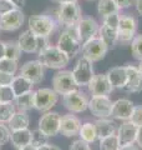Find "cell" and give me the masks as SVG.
I'll return each mask as SVG.
<instances>
[{
  "label": "cell",
  "instance_id": "1",
  "mask_svg": "<svg viewBox=\"0 0 142 150\" xmlns=\"http://www.w3.org/2000/svg\"><path fill=\"white\" fill-rule=\"evenodd\" d=\"M37 59L47 69L63 70L69 65L70 58L56 45H49L46 49L37 54Z\"/></svg>",
  "mask_w": 142,
  "mask_h": 150
},
{
  "label": "cell",
  "instance_id": "2",
  "mask_svg": "<svg viewBox=\"0 0 142 150\" xmlns=\"http://www.w3.org/2000/svg\"><path fill=\"white\" fill-rule=\"evenodd\" d=\"M56 19H58L59 24L64 26V29L76 28V25L82 19L81 8L77 3L60 4L56 10Z\"/></svg>",
  "mask_w": 142,
  "mask_h": 150
},
{
  "label": "cell",
  "instance_id": "3",
  "mask_svg": "<svg viewBox=\"0 0 142 150\" xmlns=\"http://www.w3.org/2000/svg\"><path fill=\"white\" fill-rule=\"evenodd\" d=\"M56 46L69 56V58H74L76 56L80 51H81L82 44L80 43L76 28H67L64 29L60 33V35L56 41Z\"/></svg>",
  "mask_w": 142,
  "mask_h": 150
},
{
  "label": "cell",
  "instance_id": "4",
  "mask_svg": "<svg viewBox=\"0 0 142 150\" xmlns=\"http://www.w3.org/2000/svg\"><path fill=\"white\" fill-rule=\"evenodd\" d=\"M29 30H31L37 36L49 38L56 28V21L51 15L47 14H36L27 19Z\"/></svg>",
  "mask_w": 142,
  "mask_h": 150
},
{
  "label": "cell",
  "instance_id": "5",
  "mask_svg": "<svg viewBox=\"0 0 142 150\" xmlns=\"http://www.w3.org/2000/svg\"><path fill=\"white\" fill-rule=\"evenodd\" d=\"M51 84H53V89L59 95H66V94L79 89L77 84L74 79L72 71H69V70L65 69L58 70V73H55Z\"/></svg>",
  "mask_w": 142,
  "mask_h": 150
},
{
  "label": "cell",
  "instance_id": "6",
  "mask_svg": "<svg viewBox=\"0 0 142 150\" xmlns=\"http://www.w3.org/2000/svg\"><path fill=\"white\" fill-rule=\"evenodd\" d=\"M59 94L53 88H39L35 90V99H34V109L41 112L50 111L58 104Z\"/></svg>",
  "mask_w": 142,
  "mask_h": 150
},
{
  "label": "cell",
  "instance_id": "7",
  "mask_svg": "<svg viewBox=\"0 0 142 150\" xmlns=\"http://www.w3.org/2000/svg\"><path fill=\"white\" fill-rule=\"evenodd\" d=\"M92 64V62H90L87 58H85L82 55L76 60V64L72 69V75L79 88L87 86L91 79L93 78L95 73Z\"/></svg>",
  "mask_w": 142,
  "mask_h": 150
},
{
  "label": "cell",
  "instance_id": "8",
  "mask_svg": "<svg viewBox=\"0 0 142 150\" xmlns=\"http://www.w3.org/2000/svg\"><path fill=\"white\" fill-rule=\"evenodd\" d=\"M107 51H108V46L103 43L98 36L86 41V43L82 44V46H81L82 56L87 58L90 62H92V63H97V62H100V60H102L106 56Z\"/></svg>",
  "mask_w": 142,
  "mask_h": 150
},
{
  "label": "cell",
  "instance_id": "9",
  "mask_svg": "<svg viewBox=\"0 0 142 150\" xmlns=\"http://www.w3.org/2000/svg\"><path fill=\"white\" fill-rule=\"evenodd\" d=\"M137 19L132 14H124L120 18V24H118V41L122 44H131L137 33Z\"/></svg>",
  "mask_w": 142,
  "mask_h": 150
},
{
  "label": "cell",
  "instance_id": "10",
  "mask_svg": "<svg viewBox=\"0 0 142 150\" xmlns=\"http://www.w3.org/2000/svg\"><path fill=\"white\" fill-rule=\"evenodd\" d=\"M89 98L81 90H74L66 95H63L64 106L72 114H80L89 109Z\"/></svg>",
  "mask_w": 142,
  "mask_h": 150
},
{
  "label": "cell",
  "instance_id": "11",
  "mask_svg": "<svg viewBox=\"0 0 142 150\" xmlns=\"http://www.w3.org/2000/svg\"><path fill=\"white\" fill-rule=\"evenodd\" d=\"M60 123H61V115L56 111H46L44 112L37 123L39 128L42 133H45L49 138L56 137L60 131Z\"/></svg>",
  "mask_w": 142,
  "mask_h": 150
},
{
  "label": "cell",
  "instance_id": "12",
  "mask_svg": "<svg viewBox=\"0 0 142 150\" xmlns=\"http://www.w3.org/2000/svg\"><path fill=\"white\" fill-rule=\"evenodd\" d=\"M20 75L25 76L27 80H30L34 85L40 84L44 80L45 75V67L41 64L39 59L36 60H29V62L24 63L20 68Z\"/></svg>",
  "mask_w": 142,
  "mask_h": 150
},
{
  "label": "cell",
  "instance_id": "13",
  "mask_svg": "<svg viewBox=\"0 0 142 150\" xmlns=\"http://www.w3.org/2000/svg\"><path fill=\"white\" fill-rule=\"evenodd\" d=\"M98 30H100V25L91 16L82 18L76 25V33L81 44H85L86 41L96 38L98 35Z\"/></svg>",
  "mask_w": 142,
  "mask_h": 150
},
{
  "label": "cell",
  "instance_id": "14",
  "mask_svg": "<svg viewBox=\"0 0 142 150\" xmlns=\"http://www.w3.org/2000/svg\"><path fill=\"white\" fill-rule=\"evenodd\" d=\"M112 103L108 96H91L89 100V110L97 119L110 118Z\"/></svg>",
  "mask_w": 142,
  "mask_h": 150
},
{
  "label": "cell",
  "instance_id": "15",
  "mask_svg": "<svg viewBox=\"0 0 142 150\" xmlns=\"http://www.w3.org/2000/svg\"><path fill=\"white\" fill-rule=\"evenodd\" d=\"M24 21L25 14L21 11L20 8H16L10 13L0 15V29L1 31H15L24 25Z\"/></svg>",
  "mask_w": 142,
  "mask_h": 150
},
{
  "label": "cell",
  "instance_id": "16",
  "mask_svg": "<svg viewBox=\"0 0 142 150\" xmlns=\"http://www.w3.org/2000/svg\"><path fill=\"white\" fill-rule=\"evenodd\" d=\"M87 89L92 96H108L113 90L106 74H95L89 83Z\"/></svg>",
  "mask_w": 142,
  "mask_h": 150
},
{
  "label": "cell",
  "instance_id": "17",
  "mask_svg": "<svg viewBox=\"0 0 142 150\" xmlns=\"http://www.w3.org/2000/svg\"><path fill=\"white\" fill-rule=\"evenodd\" d=\"M137 133H138V126L135 125L131 120L122 121V124L117 129V138L121 146H127L136 143Z\"/></svg>",
  "mask_w": 142,
  "mask_h": 150
},
{
  "label": "cell",
  "instance_id": "18",
  "mask_svg": "<svg viewBox=\"0 0 142 150\" xmlns=\"http://www.w3.org/2000/svg\"><path fill=\"white\" fill-rule=\"evenodd\" d=\"M134 108H135V104L130 99H126V98L117 99L116 101L112 103L111 118L116 120H122V121L130 120L132 111H134Z\"/></svg>",
  "mask_w": 142,
  "mask_h": 150
},
{
  "label": "cell",
  "instance_id": "19",
  "mask_svg": "<svg viewBox=\"0 0 142 150\" xmlns=\"http://www.w3.org/2000/svg\"><path fill=\"white\" fill-rule=\"evenodd\" d=\"M80 128H81V120L76 115H74L72 112H69V114L61 116L59 134L64 135L66 138H74L79 135Z\"/></svg>",
  "mask_w": 142,
  "mask_h": 150
},
{
  "label": "cell",
  "instance_id": "20",
  "mask_svg": "<svg viewBox=\"0 0 142 150\" xmlns=\"http://www.w3.org/2000/svg\"><path fill=\"white\" fill-rule=\"evenodd\" d=\"M127 83L124 90L127 93H140L142 90V74L136 65H126Z\"/></svg>",
  "mask_w": 142,
  "mask_h": 150
},
{
  "label": "cell",
  "instance_id": "21",
  "mask_svg": "<svg viewBox=\"0 0 142 150\" xmlns=\"http://www.w3.org/2000/svg\"><path fill=\"white\" fill-rule=\"evenodd\" d=\"M37 39L39 36L35 35L31 30H25L22 31L18 38V44L20 46L22 53L27 54H37Z\"/></svg>",
  "mask_w": 142,
  "mask_h": 150
},
{
  "label": "cell",
  "instance_id": "22",
  "mask_svg": "<svg viewBox=\"0 0 142 150\" xmlns=\"http://www.w3.org/2000/svg\"><path fill=\"white\" fill-rule=\"evenodd\" d=\"M107 79L110 80L113 89H122L124 90L127 83V71L126 67H113L107 70Z\"/></svg>",
  "mask_w": 142,
  "mask_h": 150
},
{
  "label": "cell",
  "instance_id": "23",
  "mask_svg": "<svg viewBox=\"0 0 142 150\" xmlns=\"http://www.w3.org/2000/svg\"><path fill=\"white\" fill-rule=\"evenodd\" d=\"M10 88L13 89L14 95H15V98H16V96L22 95V94L32 91L34 90V84H32L30 80H27L25 76H22V75L19 74V75H15V78H14Z\"/></svg>",
  "mask_w": 142,
  "mask_h": 150
},
{
  "label": "cell",
  "instance_id": "24",
  "mask_svg": "<svg viewBox=\"0 0 142 150\" xmlns=\"http://www.w3.org/2000/svg\"><path fill=\"white\" fill-rule=\"evenodd\" d=\"M95 128H96V133H97V139L101 140L103 138H107L110 135L116 134V126L115 123L111 121L108 118H103V119H97L95 121Z\"/></svg>",
  "mask_w": 142,
  "mask_h": 150
},
{
  "label": "cell",
  "instance_id": "25",
  "mask_svg": "<svg viewBox=\"0 0 142 150\" xmlns=\"http://www.w3.org/2000/svg\"><path fill=\"white\" fill-rule=\"evenodd\" d=\"M29 124H30V118L27 115V111L16 110L10 121L8 123V126L11 131H14L21 129H29Z\"/></svg>",
  "mask_w": 142,
  "mask_h": 150
},
{
  "label": "cell",
  "instance_id": "26",
  "mask_svg": "<svg viewBox=\"0 0 142 150\" xmlns=\"http://www.w3.org/2000/svg\"><path fill=\"white\" fill-rule=\"evenodd\" d=\"M31 139V130L30 129H21V130H14L10 135V143L14 145V148H21L30 144Z\"/></svg>",
  "mask_w": 142,
  "mask_h": 150
},
{
  "label": "cell",
  "instance_id": "27",
  "mask_svg": "<svg viewBox=\"0 0 142 150\" xmlns=\"http://www.w3.org/2000/svg\"><path fill=\"white\" fill-rule=\"evenodd\" d=\"M79 137L82 142L87 144H92L97 140V133L96 128H95V123L91 121H86V123L81 124V128L79 131Z\"/></svg>",
  "mask_w": 142,
  "mask_h": 150
},
{
  "label": "cell",
  "instance_id": "28",
  "mask_svg": "<svg viewBox=\"0 0 142 150\" xmlns=\"http://www.w3.org/2000/svg\"><path fill=\"white\" fill-rule=\"evenodd\" d=\"M100 39L105 43L108 48H112L115 46L118 41V31L115 29H111L106 25H101L100 26V30H98V35H97Z\"/></svg>",
  "mask_w": 142,
  "mask_h": 150
},
{
  "label": "cell",
  "instance_id": "29",
  "mask_svg": "<svg viewBox=\"0 0 142 150\" xmlns=\"http://www.w3.org/2000/svg\"><path fill=\"white\" fill-rule=\"evenodd\" d=\"M34 99H35V90L29 91L26 94H22L20 96H16L14 100L16 110H22V111H29L34 109Z\"/></svg>",
  "mask_w": 142,
  "mask_h": 150
},
{
  "label": "cell",
  "instance_id": "30",
  "mask_svg": "<svg viewBox=\"0 0 142 150\" xmlns=\"http://www.w3.org/2000/svg\"><path fill=\"white\" fill-rule=\"evenodd\" d=\"M97 13L98 15L105 18L113 13H120V8L116 5L113 0H98L97 3Z\"/></svg>",
  "mask_w": 142,
  "mask_h": 150
},
{
  "label": "cell",
  "instance_id": "31",
  "mask_svg": "<svg viewBox=\"0 0 142 150\" xmlns=\"http://www.w3.org/2000/svg\"><path fill=\"white\" fill-rule=\"evenodd\" d=\"M15 111L16 108L14 103H0V123L8 124Z\"/></svg>",
  "mask_w": 142,
  "mask_h": 150
},
{
  "label": "cell",
  "instance_id": "32",
  "mask_svg": "<svg viewBox=\"0 0 142 150\" xmlns=\"http://www.w3.org/2000/svg\"><path fill=\"white\" fill-rule=\"evenodd\" d=\"M21 49L19 46L18 41L15 40H8L5 41V58L11 60H18L21 58Z\"/></svg>",
  "mask_w": 142,
  "mask_h": 150
},
{
  "label": "cell",
  "instance_id": "33",
  "mask_svg": "<svg viewBox=\"0 0 142 150\" xmlns=\"http://www.w3.org/2000/svg\"><path fill=\"white\" fill-rule=\"evenodd\" d=\"M49 143V137L42 133V131L37 128V129H34L31 130V139H30V144L34 146L35 149L42 146V145H45Z\"/></svg>",
  "mask_w": 142,
  "mask_h": 150
},
{
  "label": "cell",
  "instance_id": "34",
  "mask_svg": "<svg viewBox=\"0 0 142 150\" xmlns=\"http://www.w3.org/2000/svg\"><path fill=\"white\" fill-rule=\"evenodd\" d=\"M98 148H100V150H120L121 145H120V142H118L117 135L113 134L107 138L101 139Z\"/></svg>",
  "mask_w": 142,
  "mask_h": 150
},
{
  "label": "cell",
  "instance_id": "35",
  "mask_svg": "<svg viewBox=\"0 0 142 150\" xmlns=\"http://www.w3.org/2000/svg\"><path fill=\"white\" fill-rule=\"evenodd\" d=\"M18 69H19V67H18L16 60H11V59H8V58H3L0 60V71L15 75Z\"/></svg>",
  "mask_w": 142,
  "mask_h": 150
},
{
  "label": "cell",
  "instance_id": "36",
  "mask_svg": "<svg viewBox=\"0 0 142 150\" xmlns=\"http://www.w3.org/2000/svg\"><path fill=\"white\" fill-rule=\"evenodd\" d=\"M131 53L136 60H142V34L136 35L131 41Z\"/></svg>",
  "mask_w": 142,
  "mask_h": 150
},
{
  "label": "cell",
  "instance_id": "37",
  "mask_svg": "<svg viewBox=\"0 0 142 150\" xmlns=\"http://www.w3.org/2000/svg\"><path fill=\"white\" fill-rule=\"evenodd\" d=\"M120 13H113V14H110V15H107L103 18V25H106L108 28H111V29H115L117 30L118 29V24H120Z\"/></svg>",
  "mask_w": 142,
  "mask_h": 150
},
{
  "label": "cell",
  "instance_id": "38",
  "mask_svg": "<svg viewBox=\"0 0 142 150\" xmlns=\"http://www.w3.org/2000/svg\"><path fill=\"white\" fill-rule=\"evenodd\" d=\"M10 135H11V130L9 129L8 124L0 123V146H3V145L10 142Z\"/></svg>",
  "mask_w": 142,
  "mask_h": 150
},
{
  "label": "cell",
  "instance_id": "39",
  "mask_svg": "<svg viewBox=\"0 0 142 150\" xmlns=\"http://www.w3.org/2000/svg\"><path fill=\"white\" fill-rule=\"evenodd\" d=\"M130 120L135 125L138 126V128H140V126H142V105H135Z\"/></svg>",
  "mask_w": 142,
  "mask_h": 150
},
{
  "label": "cell",
  "instance_id": "40",
  "mask_svg": "<svg viewBox=\"0 0 142 150\" xmlns=\"http://www.w3.org/2000/svg\"><path fill=\"white\" fill-rule=\"evenodd\" d=\"M18 6L14 3H11L10 0H0V15L10 13L11 10H15Z\"/></svg>",
  "mask_w": 142,
  "mask_h": 150
},
{
  "label": "cell",
  "instance_id": "41",
  "mask_svg": "<svg viewBox=\"0 0 142 150\" xmlns=\"http://www.w3.org/2000/svg\"><path fill=\"white\" fill-rule=\"evenodd\" d=\"M14 78H15L14 74L0 71V86H10L13 80H14Z\"/></svg>",
  "mask_w": 142,
  "mask_h": 150
},
{
  "label": "cell",
  "instance_id": "42",
  "mask_svg": "<svg viewBox=\"0 0 142 150\" xmlns=\"http://www.w3.org/2000/svg\"><path fill=\"white\" fill-rule=\"evenodd\" d=\"M69 150H92V149H91V146H90V144L82 142L81 139H79V140L72 142V144L70 145Z\"/></svg>",
  "mask_w": 142,
  "mask_h": 150
},
{
  "label": "cell",
  "instance_id": "43",
  "mask_svg": "<svg viewBox=\"0 0 142 150\" xmlns=\"http://www.w3.org/2000/svg\"><path fill=\"white\" fill-rule=\"evenodd\" d=\"M116 3V5L121 9H126V8H130L131 5L135 4V0H113Z\"/></svg>",
  "mask_w": 142,
  "mask_h": 150
},
{
  "label": "cell",
  "instance_id": "44",
  "mask_svg": "<svg viewBox=\"0 0 142 150\" xmlns=\"http://www.w3.org/2000/svg\"><path fill=\"white\" fill-rule=\"evenodd\" d=\"M35 150H61L58 145H55V144H45V145H42V146H40V148H37V149H35Z\"/></svg>",
  "mask_w": 142,
  "mask_h": 150
},
{
  "label": "cell",
  "instance_id": "45",
  "mask_svg": "<svg viewBox=\"0 0 142 150\" xmlns=\"http://www.w3.org/2000/svg\"><path fill=\"white\" fill-rule=\"evenodd\" d=\"M136 144H137V146L142 149V126L138 128V133H137V138H136Z\"/></svg>",
  "mask_w": 142,
  "mask_h": 150
},
{
  "label": "cell",
  "instance_id": "46",
  "mask_svg": "<svg viewBox=\"0 0 142 150\" xmlns=\"http://www.w3.org/2000/svg\"><path fill=\"white\" fill-rule=\"evenodd\" d=\"M135 8H136V11L140 14L142 16V0H135Z\"/></svg>",
  "mask_w": 142,
  "mask_h": 150
},
{
  "label": "cell",
  "instance_id": "47",
  "mask_svg": "<svg viewBox=\"0 0 142 150\" xmlns=\"http://www.w3.org/2000/svg\"><path fill=\"white\" fill-rule=\"evenodd\" d=\"M5 58V41L0 40V60Z\"/></svg>",
  "mask_w": 142,
  "mask_h": 150
},
{
  "label": "cell",
  "instance_id": "48",
  "mask_svg": "<svg viewBox=\"0 0 142 150\" xmlns=\"http://www.w3.org/2000/svg\"><path fill=\"white\" fill-rule=\"evenodd\" d=\"M120 150H140V148L136 146L135 144H132V145H127V146H121Z\"/></svg>",
  "mask_w": 142,
  "mask_h": 150
},
{
  "label": "cell",
  "instance_id": "49",
  "mask_svg": "<svg viewBox=\"0 0 142 150\" xmlns=\"http://www.w3.org/2000/svg\"><path fill=\"white\" fill-rule=\"evenodd\" d=\"M10 1L15 4L18 8H21V6L25 5V0H10Z\"/></svg>",
  "mask_w": 142,
  "mask_h": 150
},
{
  "label": "cell",
  "instance_id": "50",
  "mask_svg": "<svg viewBox=\"0 0 142 150\" xmlns=\"http://www.w3.org/2000/svg\"><path fill=\"white\" fill-rule=\"evenodd\" d=\"M56 3H59V5L60 4H67V3H77L79 0H55Z\"/></svg>",
  "mask_w": 142,
  "mask_h": 150
},
{
  "label": "cell",
  "instance_id": "51",
  "mask_svg": "<svg viewBox=\"0 0 142 150\" xmlns=\"http://www.w3.org/2000/svg\"><path fill=\"white\" fill-rule=\"evenodd\" d=\"M16 150H35V148L32 146L31 144H29V145H25V146H21V148H18Z\"/></svg>",
  "mask_w": 142,
  "mask_h": 150
},
{
  "label": "cell",
  "instance_id": "52",
  "mask_svg": "<svg viewBox=\"0 0 142 150\" xmlns=\"http://www.w3.org/2000/svg\"><path fill=\"white\" fill-rule=\"evenodd\" d=\"M0 103H4V86H0Z\"/></svg>",
  "mask_w": 142,
  "mask_h": 150
},
{
  "label": "cell",
  "instance_id": "53",
  "mask_svg": "<svg viewBox=\"0 0 142 150\" xmlns=\"http://www.w3.org/2000/svg\"><path fill=\"white\" fill-rule=\"evenodd\" d=\"M138 69H140V71H141V74H142V60H141L140 64H138Z\"/></svg>",
  "mask_w": 142,
  "mask_h": 150
},
{
  "label": "cell",
  "instance_id": "54",
  "mask_svg": "<svg viewBox=\"0 0 142 150\" xmlns=\"http://www.w3.org/2000/svg\"><path fill=\"white\" fill-rule=\"evenodd\" d=\"M0 33H1V29H0Z\"/></svg>",
  "mask_w": 142,
  "mask_h": 150
}]
</instances>
